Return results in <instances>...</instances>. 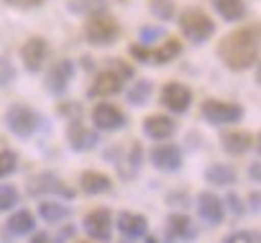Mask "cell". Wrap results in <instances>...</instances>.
Here are the masks:
<instances>
[{"label": "cell", "mask_w": 261, "mask_h": 243, "mask_svg": "<svg viewBox=\"0 0 261 243\" xmlns=\"http://www.w3.org/2000/svg\"><path fill=\"white\" fill-rule=\"evenodd\" d=\"M218 57L233 72L251 69L258 62V23H251L225 36L218 44Z\"/></svg>", "instance_id": "6da1fadb"}, {"label": "cell", "mask_w": 261, "mask_h": 243, "mask_svg": "<svg viewBox=\"0 0 261 243\" xmlns=\"http://www.w3.org/2000/svg\"><path fill=\"white\" fill-rule=\"evenodd\" d=\"M85 36L92 46H110L118 41L120 36V23L105 11V13H95V16H87V23H85Z\"/></svg>", "instance_id": "7a4b0ae2"}, {"label": "cell", "mask_w": 261, "mask_h": 243, "mask_svg": "<svg viewBox=\"0 0 261 243\" xmlns=\"http://www.w3.org/2000/svg\"><path fill=\"white\" fill-rule=\"evenodd\" d=\"M6 126H8V131H11L13 136H18V139H29V136H34V133L39 131V126H41V115H39L34 107L16 102V105H11L8 113H6Z\"/></svg>", "instance_id": "3957f363"}, {"label": "cell", "mask_w": 261, "mask_h": 243, "mask_svg": "<svg viewBox=\"0 0 261 243\" xmlns=\"http://www.w3.org/2000/svg\"><path fill=\"white\" fill-rule=\"evenodd\" d=\"M179 29L182 34L192 41V44H205L213 34H215V23L210 21V16H205L200 8H187L179 16Z\"/></svg>", "instance_id": "277c9868"}, {"label": "cell", "mask_w": 261, "mask_h": 243, "mask_svg": "<svg viewBox=\"0 0 261 243\" xmlns=\"http://www.w3.org/2000/svg\"><path fill=\"white\" fill-rule=\"evenodd\" d=\"M202 118L213 126H233L241 123L243 107L236 102H223V100H205L202 102Z\"/></svg>", "instance_id": "5b68a950"}, {"label": "cell", "mask_w": 261, "mask_h": 243, "mask_svg": "<svg viewBox=\"0 0 261 243\" xmlns=\"http://www.w3.org/2000/svg\"><path fill=\"white\" fill-rule=\"evenodd\" d=\"M130 54H134L139 62H144V64L162 67V64H167V62H172V59H177V57L182 54V44H179L177 39L164 41L159 49H144V46L134 44V46H130Z\"/></svg>", "instance_id": "8992f818"}, {"label": "cell", "mask_w": 261, "mask_h": 243, "mask_svg": "<svg viewBox=\"0 0 261 243\" xmlns=\"http://www.w3.org/2000/svg\"><path fill=\"white\" fill-rule=\"evenodd\" d=\"M29 195L34 197H44V195H57L64 200H74V190L67 187L57 174H39L29 182Z\"/></svg>", "instance_id": "52a82bcc"}, {"label": "cell", "mask_w": 261, "mask_h": 243, "mask_svg": "<svg viewBox=\"0 0 261 243\" xmlns=\"http://www.w3.org/2000/svg\"><path fill=\"white\" fill-rule=\"evenodd\" d=\"M82 228H85V233H87L92 240L108 243V240L113 238V215H110V210H105V207L92 210V212L85 218Z\"/></svg>", "instance_id": "ba28073f"}, {"label": "cell", "mask_w": 261, "mask_h": 243, "mask_svg": "<svg viewBox=\"0 0 261 243\" xmlns=\"http://www.w3.org/2000/svg\"><path fill=\"white\" fill-rule=\"evenodd\" d=\"M92 123H95L100 131H120V128H125L128 118H125V113H123L118 105H113V102H100V105H95V110H92Z\"/></svg>", "instance_id": "9c48e42d"}, {"label": "cell", "mask_w": 261, "mask_h": 243, "mask_svg": "<svg viewBox=\"0 0 261 243\" xmlns=\"http://www.w3.org/2000/svg\"><path fill=\"white\" fill-rule=\"evenodd\" d=\"M197 212H200L202 223H207L210 228H215V225H220V223L225 220V205H223V200H220L215 192H210V190H205V192L197 195Z\"/></svg>", "instance_id": "30bf717a"}, {"label": "cell", "mask_w": 261, "mask_h": 243, "mask_svg": "<svg viewBox=\"0 0 261 243\" xmlns=\"http://www.w3.org/2000/svg\"><path fill=\"white\" fill-rule=\"evenodd\" d=\"M190 102H192V92L182 82H167L162 87V105L169 107L172 113H185Z\"/></svg>", "instance_id": "8fae6325"}, {"label": "cell", "mask_w": 261, "mask_h": 243, "mask_svg": "<svg viewBox=\"0 0 261 243\" xmlns=\"http://www.w3.org/2000/svg\"><path fill=\"white\" fill-rule=\"evenodd\" d=\"M151 164L159 172H179L182 169V149L174 144H159L151 149Z\"/></svg>", "instance_id": "7c38bea8"}, {"label": "cell", "mask_w": 261, "mask_h": 243, "mask_svg": "<svg viewBox=\"0 0 261 243\" xmlns=\"http://www.w3.org/2000/svg\"><path fill=\"white\" fill-rule=\"evenodd\" d=\"M46 51H49L46 41H44L41 36H31V39H29V41L21 46V59H23V67H26L31 74L41 72L44 59H46Z\"/></svg>", "instance_id": "4fadbf2b"}, {"label": "cell", "mask_w": 261, "mask_h": 243, "mask_svg": "<svg viewBox=\"0 0 261 243\" xmlns=\"http://www.w3.org/2000/svg\"><path fill=\"white\" fill-rule=\"evenodd\" d=\"M72 77H74V62L62 59V62H57L49 69V74H46V90L51 95H64L67 87H69V82H72Z\"/></svg>", "instance_id": "5bb4252c"}, {"label": "cell", "mask_w": 261, "mask_h": 243, "mask_svg": "<svg viewBox=\"0 0 261 243\" xmlns=\"http://www.w3.org/2000/svg\"><path fill=\"white\" fill-rule=\"evenodd\" d=\"M67 139H69V146H72L74 151H80V154H82V151H92V149L100 144L97 131H92V128L82 126L80 120H69Z\"/></svg>", "instance_id": "9a60e30c"}, {"label": "cell", "mask_w": 261, "mask_h": 243, "mask_svg": "<svg viewBox=\"0 0 261 243\" xmlns=\"http://www.w3.org/2000/svg\"><path fill=\"white\" fill-rule=\"evenodd\" d=\"M120 87H123V77L118 72H113V69H105V72L95 74L87 95L90 97H110V95H118Z\"/></svg>", "instance_id": "2e32d148"}, {"label": "cell", "mask_w": 261, "mask_h": 243, "mask_svg": "<svg viewBox=\"0 0 261 243\" xmlns=\"http://www.w3.org/2000/svg\"><path fill=\"white\" fill-rule=\"evenodd\" d=\"M167 235L174 238V240H185V243H190V240L197 238V225L192 223L190 215L174 212V215L167 218Z\"/></svg>", "instance_id": "e0dca14e"}, {"label": "cell", "mask_w": 261, "mask_h": 243, "mask_svg": "<svg viewBox=\"0 0 261 243\" xmlns=\"http://www.w3.org/2000/svg\"><path fill=\"white\" fill-rule=\"evenodd\" d=\"M220 144H223V151L230 154V156H243L248 154L251 149H256V139L246 131H230V133H223L220 136Z\"/></svg>", "instance_id": "ac0fdd59"}, {"label": "cell", "mask_w": 261, "mask_h": 243, "mask_svg": "<svg viewBox=\"0 0 261 243\" xmlns=\"http://www.w3.org/2000/svg\"><path fill=\"white\" fill-rule=\"evenodd\" d=\"M174 131H177V123L169 115H149L144 120V133L154 141H167L174 136Z\"/></svg>", "instance_id": "d6986e66"}, {"label": "cell", "mask_w": 261, "mask_h": 243, "mask_svg": "<svg viewBox=\"0 0 261 243\" xmlns=\"http://www.w3.org/2000/svg\"><path fill=\"white\" fill-rule=\"evenodd\" d=\"M115 225H118V230H120L128 240L141 238V235H146V230H149V220H146L144 215H139V212H125V210L118 215Z\"/></svg>", "instance_id": "ffe728a7"}, {"label": "cell", "mask_w": 261, "mask_h": 243, "mask_svg": "<svg viewBox=\"0 0 261 243\" xmlns=\"http://www.w3.org/2000/svg\"><path fill=\"white\" fill-rule=\"evenodd\" d=\"M80 184H82V192L85 195H105L113 187L110 177L102 174V172H82L80 174Z\"/></svg>", "instance_id": "44dd1931"}, {"label": "cell", "mask_w": 261, "mask_h": 243, "mask_svg": "<svg viewBox=\"0 0 261 243\" xmlns=\"http://www.w3.org/2000/svg\"><path fill=\"white\" fill-rule=\"evenodd\" d=\"M6 230H8L11 235H31V233L36 230V218H34V212H29V210H16V212L8 218Z\"/></svg>", "instance_id": "7402d4cb"}, {"label": "cell", "mask_w": 261, "mask_h": 243, "mask_svg": "<svg viewBox=\"0 0 261 243\" xmlns=\"http://www.w3.org/2000/svg\"><path fill=\"white\" fill-rule=\"evenodd\" d=\"M205 179H207L213 187H230V184H236L238 174H236V169L228 167V164H213V167L205 169Z\"/></svg>", "instance_id": "603a6c76"}, {"label": "cell", "mask_w": 261, "mask_h": 243, "mask_svg": "<svg viewBox=\"0 0 261 243\" xmlns=\"http://www.w3.org/2000/svg\"><path fill=\"white\" fill-rule=\"evenodd\" d=\"M69 215H72V210H69L67 205H62V202L41 200V205H39V218H41V220H46L49 225H57V223L67 220Z\"/></svg>", "instance_id": "cb8c5ba5"}, {"label": "cell", "mask_w": 261, "mask_h": 243, "mask_svg": "<svg viewBox=\"0 0 261 243\" xmlns=\"http://www.w3.org/2000/svg\"><path fill=\"white\" fill-rule=\"evenodd\" d=\"M213 8L220 13L223 21L233 23V21H241L246 16V3L243 0H213Z\"/></svg>", "instance_id": "d4e9b609"}, {"label": "cell", "mask_w": 261, "mask_h": 243, "mask_svg": "<svg viewBox=\"0 0 261 243\" xmlns=\"http://www.w3.org/2000/svg\"><path fill=\"white\" fill-rule=\"evenodd\" d=\"M151 92H154V85H151L149 79H139V82H134V85L128 87V102L136 105V107H141V105L149 102Z\"/></svg>", "instance_id": "484cf974"}, {"label": "cell", "mask_w": 261, "mask_h": 243, "mask_svg": "<svg viewBox=\"0 0 261 243\" xmlns=\"http://www.w3.org/2000/svg\"><path fill=\"white\" fill-rule=\"evenodd\" d=\"M69 8L72 13H80V16H95V13L108 11V0H72Z\"/></svg>", "instance_id": "4316f807"}, {"label": "cell", "mask_w": 261, "mask_h": 243, "mask_svg": "<svg viewBox=\"0 0 261 243\" xmlns=\"http://www.w3.org/2000/svg\"><path fill=\"white\" fill-rule=\"evenodd\" d=\"M21 195L13 184H0V212H6V210H13L18 205Z\"/></svg>", "instance_id": "83f0119b"}, {"label": "cell", "mask_w": 261, "mask_h": 243, "mask_svg": "<svg viewBox=\"0 0 261 243\" xmlns=\"http://www.w3.org/2000/svg\"><path fill=\"white\" fill-rule=\"evenodd\" d=\"M16 169H18V154L11 151V149H3L0 151V179L11 177Z\"/></svg>", "instance_id": "f1b7e54d"}, {"label": "cell", "mask_w": 261, "mask_h": 243, "mask_svg": "<svg viewBox=\"0 0 261 243\" xmlns=\"http://www.w3.org/2000/svg\"><path fill=\"white\" fill-rule=\"evenodd\" d=\"M151 13L159 21H172L177 8H174V0H151Z\"/></svg>", "instance_id": "f546056e"}, {"label": "cell", "mask_w": 261, "mask_h": 243, "mask_svg": "<svg viewBox=\"0 0 261 243\" xmlns=\"http://www.w3.org/2000/svg\"><path fill=\"white\" fill-rule=\"evenodd\" d=\"M141 159H144V151H141V144L139 141H130V151H128V164H130V177H134L141 167Z\"/></svg>", "instance_id": "4dcf8cb0"}, {"label": "cell", "mask_w": 261, "mask_h": 243, "mask_svg": "<svg viewBox=\"0 0 261 243\" xmlns=\"http://www.w3.org/2000/svg\"><path fill=\"white\" fill-rule=\"evenodd\" d=\"M16 67L6 59V57H0V87H6V85H11V82H16Z\"/></svg>", "instance_id": "1f68e13d"}, {"label": "cell", "mask_w": 261, "mask_h": 243, "mask_svg": "<svg viewBox=\"0 0 261 243\" xmlns=\"http://www.w3.org/2000/svg\"><path fill=\"white\" fill-rule=\"evenodd\" d=\"M108 69H113V72H118L123 79H128V77H134V69H130L123 59H108Z\"/></svg>", "instance_id": "d6a6232c"}, {"label": "cell", "mask_w": 261, "mask_h": 243, "mask_svg": "<svg viewBox=\"0 0 261 243\" xmlns=\"http://www.w3.org/2000/svg\"><path fill=\"white\" fill-rule=\"evenodd\" d=\"M223 243H258V235L253 233H246V230H238V233H230Z\"/></svg>", "instance_id": "836d02e7"}, {"label": "cell", "mask_w": 261, "mask_h": 243, "mask_svg": "<svg viewBox=\"0 0 261 243\" xmlns=\"http://www.w3.org/2000/svg\"><path fill=\"white\" fill-rule=\"evenodd\" d=\"M156 39H164V29H156V26H144L141 29V41L144 44H151Z\"/></svg>", "instance_id": "e575fe53"}, {"label": "cell", "mask_w": 261, "mask_h": 243, "mask_svg": "<svg viewBox=\"0 0 261 243\" xmlns=\"http://www.w3.org/2000/svg\"><path fill=\"white\" fill-rule=\"evenodd\" d=\"M44 0H6V6L11 8H18V11H31V8H39Z\"/></svg>", "instance_id": "d590c367"}, {"label": "cell", "mask_w": 261, "mask_h": 243, "mask_svg": "<svg viewBox=\"0 0 261 243\" xmlns=\"http://www.w3.org/2000/svg\"><path fill=\"white\" fill-rule=\"evenodd\" d=\"M225 205L230 207V212H233V215H243V212H246V207L241 205V197H238L236 192H230V195L225 197Z\"/></svg>", "instance_id": "8d00e7d4"}, {"label": "cell", "mask_w": 261, "mask_h": 243, "mask_svg": "<svg viewBox=\"0 0 261 243\" xmlns=\"http://www.w3.org/2000/svg\"><path fill=\"white\" fill-rule=\"evenodd\" d=\"M31 243H62V240L49 233H31Z\"/></svg>", "instance_id": "74e56055"}, {"label": "cell", "mask_w": 261, "mask_h": 243, "mask_svg": "<svg viewBox=\"0 0 261 243\" xmlns=\"http://www.w3.org/2000/svg\"><path fill=\"white\" fill-rule=\"evenodd\" d=\"M74 233H77V230H74L72 225H64V228L59 230V235H57V238H59V240L64 243V240H69V238H74Z\"/></svg>", "instance_id": "f35d334b"}, {"label": "cell", "mask_w": 261, "mask_h": 243, "mask_svg": "<svg viewBox=\"0 0 261 243\" xmlns=\"http://www.w3.org/2000/svg\"><path fill=\"white\" fill-rule=\"evenodd\" d=\"M248 177H251L253 182H258V179H261V167H258V161H253V164L248 167Z\"/></svg>", "instance_id": "ab89813d"}, {"label": "cell", "mask_w": 261, "mask_h": 243, "mask_svg": "<svg viewBox=\"0 0 261 243\" xmlns=\"http://www.w3.org/2000/svg\"><path fill=\"white\" fill-rule=\"evenodd\" d=\"M258 202H261V195H258V192H251V197H248V207H251L253 212H258V207H261Z\"/></svg>", "instance_id": "60d3db41"}, {"label": "cell", "mask_w": 261, "mask_h": 243, "mask_svg": "<svg viewBox=\"0 0 261 243\" xmlns=\"http://www.w3.org/2000/svg\"><path fill=\"white\" fill-rule=\"evenodd\" d=\"M59 113L62 115H80V105H62Z\"/></svg>", "instance_id": "b9f144b4"}, {"label": "cell", "mask_w": 261, "mask_h": 243, "mask_svg": "<svg viewBox=\"0 0 261 243\" xmlns=\"http://www.w3.org/2000/svg\"><path fill=\"white\" fill-rule=\"evenodd\" d=\"M82 67H85V69H92V59L85 57V59H82Z\"/></svg>", "instance_id": "7bdbcfd3"}, {"label": "cell", "mask_w": 261, "mask_h": 243, "mask_svg": "<svg viewBox=\"0 0 261 243\" xmlns=\"http://www.w3.org/2000/svg\"><path fill=\"white\" fill-rule=\"evenodd\" d=\"M146 243H159V240H156L154 235H146Z\"/></svg>", "instance_id": "ee69618b"}, {"label": "cell", "mask_w": 261, "mask_h": 243, "mask_svg": "<svg viewBox=\"0 0 261 243\" xmlns=\"http://www.w3.org/2000/svg\"><path fill=\"white\" fill-rule=\"evenodd\" d=\"M120 243H130V240H128V238H125V240H120Z\"/></svg>", "instance_id": "f6af8a7d"}]
</instances>
